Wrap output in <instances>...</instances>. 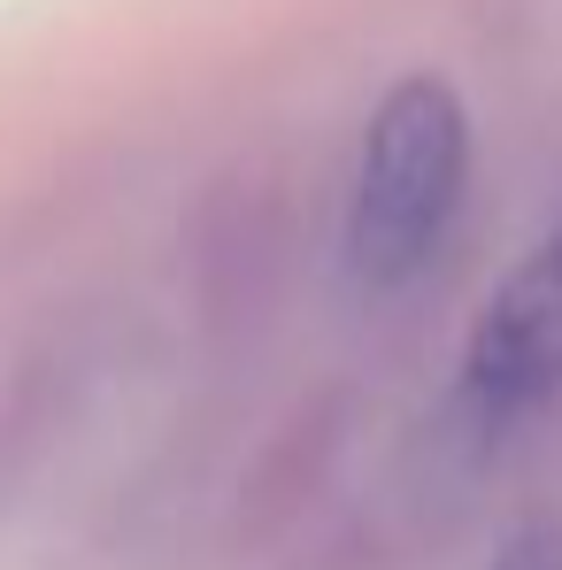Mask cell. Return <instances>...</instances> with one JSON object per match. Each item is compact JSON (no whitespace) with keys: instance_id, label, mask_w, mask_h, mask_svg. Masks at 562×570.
Wrapping results in <instances>:
<instances>
[{"instance_id":"cell-1","label":"cell","mask_w":562,"mask_h":570,"mask_svg":"<svg viewBox=\"0 0 562 570\" xmlns=\"http://www.w3.org/2000/svg\"><path fill=\"white\" fill-rule=\"evenodd\" d=\"M463 178H470V116L455 86L432 70L401 78L363 124L355 193H347V271L377 293L416 278L463 208Z\"/></svg>"},{"instance_id":"cell-2","label":"cell","mask_w":562,"mask_h":570,"mask_svg":"<svg viewBox=\"0 0 562 570\" xmlns=\"http://www.w3.org/2000/svg\"><path fill=\"white\" fill-rule=\"evenodd\" d=\"M562 385V216L501 278L463 347V401L477 424H509Z\"/></svg>"},{"instance_id":"cell-3","label":"cell","mask_w":562,"mask_h":570,"mask_svg":"<svg viewBox=\"0 0 562 570\" xmlns=\"http://www.w3.org/2000/svg\"><path fill=\"white\" fill-rule=\"evenodd\" d=\"M493 570H562V524H532V532H516Z\"/></svg>"}]
</instances>
